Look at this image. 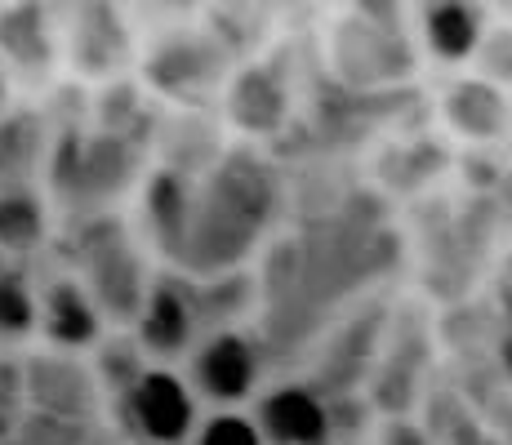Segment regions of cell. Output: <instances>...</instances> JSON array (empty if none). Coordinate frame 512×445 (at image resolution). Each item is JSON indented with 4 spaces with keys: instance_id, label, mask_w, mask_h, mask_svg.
Returning <instances> with one entry per match:
<instances>
[{
    "instance_id": "cell-1",
    "label": "cell",
    "mask_w": 512,
    "mask_h": 445,
    "mask_svg": "<svg viewBox=\"0 0 512 445\" xmlns=\"http://www.w3.org/2000/svg\"><path fill=\"white\" fill-rule=\"evenodd\" d=\"M112 419L130 445H187L201 423V401L192 397L183 370L147 365L130 388L112 397Z\"/></svg>"
},
{
    "instance_id": "cell-2",
    "label": "cell",
    "mask_w": 512,
    "mask_h": 445,
    "mask_svg": "<svg viewBox=\"0 0 512 445\" xmlns=\"http://www.w3.org/2000/svg\"><path fill=\"white\" fill-rule=\"evenodd\" d=\"M183 379L192 397L210 410H241L263 388V352L236 325L210 330L183 356Z\"/></svg>"
},
{
    "instance_id": "cell-3",
    "label": "cell",
    "mask_w": 512,
    "mask_h": 445,
    "mask_svg": "<svg viewBox=\"0 0 512 445\" xmlns=\"http://www.w3.org/2000/svg\"><path fill=\"white\" fill-rule=\"evenodd\" d=\"M134 343L152 365H179L201 339V308H196V285L179 276H156L147 281V294L134 312Z\"/></svg>"
},
{
    "instance_id": "cell-4",
    "label": "cell",
    "mask_w": 512,
    "mask_h": 445,
    "mask_svg": "<svg viewBox=\"0 0 512 445\" xmlns=\"http://www.w3.org/2000/svg\"><path fill=\"white\" fill-rule=\"evenodd\" d=\"M23 392H27V410L49 414V419H67V423H90L98 414V379L94 370L72 352H32L23 361Z\"/></svg>"
},
{
    "instance_id": "cell-5",
    "label": "cell",
    "mask_w": 512,
    "mask_h": 445,
    "mask_svg": "<svg viewBox=\"0 0 512 445\" xmlns=\"http://www.w3.org/2000/svg\"><path fill=\"white\" fill-rule=\"evenodd\" d=\"M250 405L268 445H330L334 441V405L312 383L290 379V383H277V388H259V397Z\"/></svg>"
},
{
    "instance_id": "cell-6",
    "label": "cell",
    "mask_w": 512,
    "mask_h": 445,
    "mask_svg": "<svg viewBox=\"0 0 512 445\" xmlns=\"http://www.w3.org/2000/svg\"><path fill=\"white\" fill-rule=\"evenodd\" d=\"M36 334H45L54 352H94V343L107 334V321L81 276H54L36 294Z\"/></svg>"
},
{
    "instance_id": "cell-7",
    "label": "cell",
    "mask_w": 512,
    "mask_h": 445,
    "mask_svg": "<svg viewBox=\"0 0 512 445\" xmlns=\"http://www.w3.org/2000/svg\"><path fill=\"white\" fill-rule=\"evenodd\" d=\"M441 112H446L450 130H459L464 138H499L512 121V107H508L504 89L481 81V76H468V81L450 85Z\"/></svg>"
},
{
    "instance_id": "cell-8",
    "label": "cell",
    "mask_w": 512,
    "mask_h": 445,
    "mask_svg": "<svg viewBox=\"0 0 512 445\" xmlns=\"http://www.w3.org/2000/svg\"><path fill=\"white\" fill-rule=\"evenodd\" d=\"M481 32H486V23H481V9L472 5V0H437V5L428 9V18H423L428 49L437 58H446V63L472 58Z\"/></svg>"
},
{
    "instance_id": "cell-9",
    "label": "cell",
    "mask_w": 512,
    "mask_h": 445,
    "mask_svg": "<svg viewBox=\"0 0 512 445\" xmlns=\"http://www.w3.org/2000/svg\"><path fill=\"white\" fill-rule=\"evenodd\" d=\"M192 210H196V201H192V192H187V183L179 174L165 170V174L152 178V187H147V219H152L161 245L170 241L174 254H183V245H187V232H192Z\"/></svg>"
},
{
    "instance_id": "cell-10",
    "label": "cell",
    "mask_w": 512,
    "mask_h": 445,
    "mask_svg": "<svg viewBox=\"0 0 512 445\" xmlns=\"http://www.w3.org/2000/svg\"><path fill=\"white\" fill-rule=\"evenodd\" d=\"M45 241V205L27 187L0 192V254H32Z\"/></svg>"
},
{
    "instance_id": "cell-11",
    "label": "cell",
    "mask_w": 512,
    "mask_h": 445,
    "mask_svg": "<svg viewBox=\"0 0 512 445\" xmlns=\"http://www.w3.org/2000/svg\"><path fill=\"white\" fill-rule=\"evenodd\" d=\"M94 361H90V370H94V379H98V392H103L107 401L116 397V392H125L134 379L147 370V356L143 348L134 343V334H103V339L94 343Z\"/></svg>"
},
{
    "instance_id": "cell-12",
    "label": "cell",
    "mask_w": 512,
    "mask_h": 445,
    "mask_svg": "<svg viewBox=\"0 0 512 445\" xmlns=\"http://www.w3.org/2000/svg\"><path fill=\"white\" fill-rule=\"evenodd\" d=\"M36 334V294L23 272L0 267V343H18Z\"/></svg>"
},
{
    "instance_id": "cell-13",
    "label": "cell",
    "mask_w": 512,
    "mask_h": 445,
    "mask_svg": "<svg viewBox=\"0 0 512 445\" xmlns=\"http://www.w3.org/2000/svg\"><path fill=\"white\" fill-rule=\"evenodd\" d=\"M187 445H268V441H263L250 410H210L201 414Z\"/></svg>"
},
{
    "instance_id": "cell-14",
    "label": "cell",
    "mask_w": 512,
    "mask_h": 445,
    "mask_svg": "<svg viewBox=\"0 0 512 445\" xmlns=\"http://www.w3.org/2000/svg\"><path fill=\"white\" fill-rule=\"evenodd\" d=\"M27 419V392H23V361L0 356V445L18 432Z\"/></svg>"
},
{
    "instance_id": "cell-15",
    "label": "cell",
    "mask_w": 512,
    "mask_h": 445,
    "mask_svg": "<svg viewBox=\"0 0 512 445\" xmlns=\"http://www.w3.org/2000/svg\"><path fill=\"white\" fill-rule=\"evenodd\" d=\"M481 67V81L490 85H512V27H499V32H481L477 49H472Z\"/></svg>"
},
{
    "instance_id": "cell-16",
    "label": "cell",
    "mask_w": 512,
    "mask_h": 445,
    "mask_svg": "<svg viewBox=\"0 0 512 445\" xmlns=\"http://www.w3.org/2000/svg\"><path fill=\"white\" fill-rule=\"evenodd\" d=\"M446 445H504V441H495L490 432H481V428H459Z\"/></svg>"
}]
</instances>
